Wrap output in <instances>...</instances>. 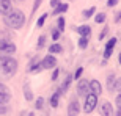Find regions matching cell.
<instances>
[{
    "label": "cell",
    "instance_id": "3",
    "mask_svg": "<svg viewBox=\"0 0 121 116\" xmlns=\"http://www.w3.org/2000/svg\"><path fill=\"white\" fill-rule=\"evenodd\" d=\"M98 97L99 96H96V94L90 93V94H86L85 100H83V107H82V110H83V113L85 115H90V113L94 112V108L98 107Z\"/></svg>",
    "mask_w": 121,
    "mask_h": 116
},
{
    "label": "cell",
    "instance_id": "34",
    "mask_svg": "<svg viewBox=\"0 0 121 116\" xmlns=\"http://www.w3.org/2000/svg\"><path fill=\"white\" fill-rule=\"evenodd\" d=\"M115 91L117 93H121V77L117 79V83H115Z\"/></svg>",
    "mask_w": 121,
    "mask_h": 116
},
{
    "label": "cell",
    "instance_id": "39",
    "mask_svg": "<svg viewBox=\"0 0 121 116\" xmlns=\"http://www.w3.org/2000/svg\"><path fill=\"white\" fill-rule=\"evenodd\" d=\"M115 116H121V108H118L117 113H115Z\"/></svg>",
    "mask_w": 121,
    "mask_h": 116
},
{
    "label": "cell",
    "instance_id": "12",
    "mask_svg": "<svg viewBox=\"0 0 121 116\" xmlns=\"http://www.w3.org/2000/svg\"><path fill=\"white\" fill-rule=\"evenodd\" d=\"M71 83H72V74H66V75L63 77V82H61V85H60V88H58V91H60V94H65L69 89V86H71Z\"/></svg>",
    "mask_w": 121,
    "mask_h": 116
},
{
    "label": "cell",
    "instance_id": "13",
    "mask_svg": "<svg viewBox=\"0 0 121 116\" xmlns=\"http://www.w3.org/2000/svg\"><path fill=\"white\" fill-rule=\"evenodd\" d=\"M117 79L118 75L115 74V72H108L107 74V89H108V93H115V83H117Z\"/></svg>",
    "mask_w": 121,
    "mask_h": 116
},
{
    "label": "cell",
    "instance_id": "10",
    "mask_svg": "<svg viewBox=\"0 0 121 116\" xmlns=\"http://www.w3.org/2000/svg\"><path fill=\"white\" fill-rule=\"evenodd\" d=\"M41 60H39V57L36 55V57H33L30 60V63H28V67H27V71L28 72H31V74H38V72H41L43 71V67H41Z\"/></svg>",
    "mask_w": 121,
    "mask_h": 116
},
{
    "label": "cell",
    "instance_id": "38",
    "mask_svg": "<svg viewBox=\"0 0 121 116\" xmlns=\"http://www.w3.org/2000/svg\"><path fill=\"white\" fill-rule=\"evenodd\" d=\"M113 21H115V24H121V9L118 11V14L115 16V19H113Z\"/></svg>",
    "mask_w": 121,
    "mask_h": 116
},
{
    "label": "cell",
    "instance_id": "17",
    "mask_svg": "<svg viewBox=\"0 0 121 116\" xmlns=\"http://www.w3.org/2000/svg\"><path fill=\"white\" fill-rule=\"evenodd\" d=\"M69 9V3H60L58 6H55L54 9H52V16H58V14H65Z\"/></svg>",
    "mask_w": 121,
    "mask_h": 116
},
{
    "label": "cell",
    "instance_id": "40",
    "mask_svg": "<svg viewBox=\"0 0 121 116\" xmlns=\"http://www.w3.org/2000/svg\"><path fill=\"white\" fill-rule=\"evenodd\" d=\"M11 2H19L21 3V2H25V0H11Z\"/></svg>",
    "mask_w": 121,
    "mask_h": 116
},
{
    "label": "cell",
    "instance_id": "26",
    "mask_svg": "<svg viewBox=\"0 0 121 116\" xmlns=\"http://www.w3.org/2000/svg\"><path fill=\"white\" fill-rule=\"evenodd\" d=\"M82 75H83V67L79 66L76 69V72L72 74V80H79V79H82Z\"/></svg>",
    "mask_w": 121,
    "mask_h": 116
},
{
    "label": "cell",
    "instance_id": "25",
    "mask_svg": "<svg viewBox=\"0 0 121 116\" xmlns=\"http://www.w3.org/2000/svg\"><path fill=\"white\" fill-rule=\"evenodd\" d=\"M77 44H79V47H80L82 50H83V49H86V47H88V44H90V38L80 36V38H79V42H77Z\"/></svg>",
    "mask_w": 121,
    "mask_h": 116
},
{
    "label": "cell",
    "instance_id": "33",
    "mask_svg": "<svg viewBox=\"0 0 121 116\" xmlns=\"http://www.w3.org/2000/svg\"><path fill=\"white\" fill-rule=\"evenodd\" d=\"M108 35V27H104L102 28V31L99 33V36H98V39L99 41H102V39H105V36Z\"/></svg>",
    "mask_w": 121,
    "mask_h": 116
},
{
    "label": "cell",
    "instance_id": "30",
    "mask_svg": "<svg viewBox=\"0 0 121 116\" xmlns=\"http://www.w3.org/2000/svg\"><path fill=\"white\" fill-rule=\"evenodd\" d=\"M44 102H46L44 97H38L35 100V108H36V110H41V108L44 107Z\"/></svg>",
    "mask_w": 121,
    "mask_h": 116
},
{
    "label": "cell",
    "instance_id": "15",
    "mask_svg": "<svg viewBox=\"0 0 121 116\" xmlns=\"http://www.w3.org/2000/svg\"><path fill=\"white\" fill-rule=\"evenodd\" d=\"M74 30L79 33L80 36H85V38H91V27L90 25H86V24H83V25H79V27H74Z\"/></svg>",
    "mask_w": 121,
    "mask_h": 116
},
{
    "label": "cell",
    "instance_id": "24",
    "mask_svg": "<svg viewBox=\"0 0 121 116\" xmlns=\"http://www.w3.org/2000/svg\"><path fill=\"white\" fill-rule=\"evenodd\" d=\"M107 21V14L105 13H96L94 14V22L96 24H104Z\"/></svg>",
    "mask_w": 121,
    "mask_h": 116
},
{
    "label": "cell",
    "instance_id": "19",
    "mask_svg": "<svg viewBox=\"0 0 121 116\" xmlns=\"http://www.w3.org/2000/svg\"><path fill=\"white\" fill-rule=\"evenodd\" d=\"M60 97H61V94H60V91L57 89L52 96H50V99H49V105L52 108H57L58 107V104H60Z\"/></svg>",
    "mask_w": 121,
    "mask_h": 116
},
{
    "label": "cell",
    "instance_id": "36",
    "mask_svg": "<svg viewBox=\"0 0 121 116\" xmlns=\"http://www.w3.org/2000/svg\"><path fill=\"white\" fill-rule=\"evenodd\" d=\"M60 3H61V0H50V2H49V5H50V8H52V9H54L55 6H58Z\"/></svg>",
    "mask_w": 121,
    "mask_h": 116
},
{
    "label": "cell",
    "instance_id": "7",
    "mask_svg": "<svg viewBox=\"0 0 121 116\" xmlns=\"http://www.w3.org/2000/svg\"><path fill=\"white\" fill-rule=\"evenodd\" d=\"M76 89H77V97H85L86 94H90V82L86 79H79Z\"/></svg>",
    "mask_w": 121,
    "mask_h": 116
},
{
    "label": "cell",
    "instance_id": "8",
    "mask_svg": "<svg viewBox=\"0 0 121 116\" xmlns=\"http://www.w3.org/2000/svg\"><path fill=\"white\" fill-rule=\"evenodd\" d=\"M11 102V91L3 82H0V105H8Z\"/></svg>",
    "mask_w": 121,
    "mask_h": 116
},
{
    "label": "cell",
    "instance_id": "5",
    "mask_svg": "<svg viewBox=\"0 0 121 116\" xmlns=\"http://www.w3.org/2000/svg\"><path fill=\"white\" fill-rule=\"evenodd\" d=\"M39 63H41V67H43V71L54 69V67H57V64H58L57 58H55V55H52V54H47L46 57H43Z\"/></svg>",
    "mask_w": 121,
    "mask_h": 116
},
{
    "label": "cell",
    "instance_id": "18",
    "mask_svg": "<svg viewBox=\"0 0 121 116\" xmlns=\"http://www.w3.org/2000/svg\"><path fill=\"white\" fill-rule=\"evenodd\" d=\"M22 93H24V97H25V100H27V102H31V100L35 99V96H33V91H31V86L28 85V83H25V85H24Z\"/></svg>",
    "mask_w": 121,
    "mask_h": 116
},
{
    "label": "cell",
    "instance_id": "21",
    "mask_svg": "<svg viewBox=\"0 0 121 116\" xmlns=\"http://www.w3.org/2000/svg\"><path fill=\"white\" fill-rule=\"evenodd\" d=\"M49 52H50L52 55H58V54H61V52H63V47L58 44V42H54V44H50Z\"/></svg>",
    "mask_w": 121,
    "mask_h": 116
},
{
    "label": "cell",
    "instance_id": "16",
    "mask_svg": "<svg viewBox=\"0 0 121 116\" xmlns=\"http://www.w3.org/2000/svg\"><path fill=\"white\" fill-rule=\"evenodd\" d=\"M11 8H13V2L11 0H0V14L2 16H5Z\"/></svg>",
    "mask_w": 121,
    "mask_h": 116
},
{
    "label": "cell",
    "instance_id": "37",
    "mask_svg": "<svg viewBox=\"0 0 121 116\" xmlns=\"http://www.w3.org/2000/svg\"><path fill=\"white\" fill-rule=\"evenodd\" d=\"M118 2H120V0H108L107 6H108V8H113V6H117V5H118Z\"/></svg>",
    "mask_w": 121,
    "mask_h": 116
},
{
    "label": "cell",
    "instance_id": "23",
    "mask_svg": "<svg viewBox=\"0 0 121 116\" xmlns=\"http://www.w3.org/2000/svg\"><path fill=\"white\" fill-rule=\"evenodd\" d=\"M47 17H49V14H47V13L41 14L39 17H38V21H36V27L43 28V27H44V24H46V21H47Z\"/></svg>",
    "mask_w": 121,
    "mask_h": 116
},
{
    "label": "cell",
    "instance_id": "28",
    "mask_svg": "<svg viewBox=\"0 0 121 116\" xmlns=\"http://www.w3.org/2000/svg\"><path fill=\"white\" fill-rule=\"evenodd\" d=\"M41 3H43V0H35L33 2V6H31V14H30V17H33V14L36 13V9L41 6Z\"/></svg>",
    "mask_w": 121,
    "mask_h": 116
},
{
    "label": "cell",
    "instance_id": "27",
    "mask_svg": "<svg viewBox=\"0 0 121 116\" xmlns=\"http://www.w3.org/2000/svg\"><path fill=\"white\" fill-rule=\"evenodd\" d=\"M65 25H66V21H65L63 16H60V17L57 19V28H58L60 31H63V30H65Z\"/></svg>",
    "mask_w": 121,
    "mask_h": 116
},
{
    "label": "cell",
    "instance_id": "31",
    "mask_svg": "<svg viewBox=\"0 0 121 116\" xmlns=\"http://www.w3.org/2000/svg\"><path fill=\"white\" fill-rule=\"evenodd\" d=\"M11 112V107H9V104L8 105H0V115H8V113Z\"/></svg>",
    "mask_w": 121,
    "mask_h": 116
},
{
    "label": "cell",
    "instance_id": "35",
    "mask_svg": "<svg viewBox=\"0 0 121 116\" xmlns=\"http://www.w3.org/2000/svg\"><path fill=\"white\" fill-rule=\"evenodd\" d=\"M115 105L117 108H121V93H118V96L115 97Z\"/></svg>",
    "mask_w": 121,
    "mask_h": 116
},
{
    "label": "cell",
    "instance_id": "9",
    "mask_svg": "<svg viewBox=\"0 0 121 116\" xmlns=\"http://www.w3.org/2000/svg\"><path fill=\"white\" fill-rule=\"evenodd\" d=\"M117 42H118V39L113 36V38H110V39L105 42V47H104V54H102V57H104V60L107 61L108 58L112 57V54H113V49H115V46H117Z\"/></svg>",
    "mask_w": 121,
    "mask_h": 116
},
{
    "label": "cell",
    "instance_id": "20",
    "mask_svg": "<svg viewBox=\"0 0 121 116\" xmlns=\"http://www.w3.org/2000/svg\"><path fill=\"white\" fill-rule=\"evenodd\" d=\"M94 14H96V6H90V8H86V9L82 11V17L83 19H90V17H93Z\"/></svg>",
    "mask_w": 121,
    "mask_h": 116
},
{
    "label": "cell",
    "instance_id": "6",
    "mask_svg": "<svg viewBox=\"0 0 121 116\" xmlns=\"http://www.w3.org/2000/svg\"><path fill=\"white\" fill-rule=\"evenodd\" d=\"M80 110H82V105L79 102L77 96H72L69 104H68V116H77L80 113Z\"/></svg>",
    "mask_w": 121,
    "mask_h": 116
},
{
    "label": "cell",
    "instance_id": "1",
    "mask_svg": "<svg viewBox=\"0 0 121 116\" xmlns=\"http://www.w3.org/2000/svg\"><path fill=\"white\" fill-rule=\"evenodd\" d=\"M19 63L11 55H0V79L9 80L17 74Z\"/></svg>",
    "mask_w": 121,
    "mask_h": 116
},
{
    "label": "cell",
    "instance_id": "4",
    "mask_svg": "<svg viewBox=\"0 0 121 116\" xmlns=\"http://www.w3.org/2000/svg\"><path fill=\"white\" fill-rule=\"evenodd\" d=\"M16 44L8 38H0V55H11L13 57L16 54Z\"/></svg>",
    "mask_w": 121,
    "mask_h": 116
},
{
    "label": "cell",
    "instance_id": "41",
    "mask_svg": "<svg viewBox=\"0 0 121 116\" xmlns=\"http://www.w3.org/2000/svg\"><path fill=\"white\" fill-rule=\"evenodd\" d=\"M118 61H120V64H121V54H120V57H118Z\"/></svg>",
    "mask_w": 121,
    "mask_h": 116
},
{
    "label": "cell",
    "instance_id": "42",
    "mask_svg": "<svg viewBox=\"0 0 121 116\" xmlns=\"http://www.w3.org/2000/svg\"><path fill=\"white\" fill-rule=\"evenodd\" d=\"M27 116H35V115H33V113H27Z\"/></svg>",
    "mask_w": 121,
    "mask_h": 116
},
{
    "label": "cell",
    "instance_id": "11",
    "mask_svg": "<svg viewBox=\"0 0 121 116\" xmlns=\"http://www.w3.org/2000/svg\"><path fill=\"white\" fill-rule=\"evenodd\" d=\"M99 115H101V116H113L112 104L107 102V100H104V102L101 104V107H99Z\"/></svg>",
    "mask_w": 121,
    "mask_h": 116
},
{
    "label": "cell",
    "instance_id": "22",
    "mask_svg": "<svg viewBox=\"0 0 121 116\" xmlns=\"http://www.w3.org/2000/svg\"><path fill=\"white\" fill-rule=\"evenodd\" d=\"M46 41H47V36L46 35H41L38 38V42H36V50H43L46 46Z\"/></svg>",
    "mask_w": 121,
    "mask_h": 116
},
{
    "label": "cell",
    "instance_id": "29",
    "mask_svg": "<svg viewBox=\"0 0 121 116\" xmlns=\"http://www.w3.org/2000/svg\"><path fill=\"white\" fill-rule=\"evenodd\" d=\"M60 35H61V31H60L57 27L50 31V36H52V39H54V41H58V39H60Z\"/></svg>",
    "mask_w": 121,
    "mask_h": 116
},
{
    "label": "cell",
    "instance_id": "14",
    "mask_svg": "<svg viewBox=\"0 0 121 116\" xmlns=\"http://www.w3.org/2000/svg\"><path fill=\"white\" fill-rule=\"evenodd\" d=\"M90 93L96 94V96H101L102 94V85H101L99 80H96V79L90 80Z\"/></svg>",
    "mask_w": 121,
    "mask_h": 116
},
{
    "label": "cell",
    "instance_id": "2",
    "mask_svg": "<svg viewBox=\"0 0 121 116\" xmlns=\"http://www.w3.org/2000/svg\"><path fill=\"white\" fill-rule=\"evenodd\" d=\"M25 14L22 9L19 8H11L8 13L3 16V24L11 30H21L25 25Z\"/></svg>",
    "mask_w": 121,
    "mask_h": 116
},
{
    "label": "cell",
    "instance_id": "32",
    "mask_svg": "<svg viewBox=\"0 0 121 116\" xmlns=\"http://www.w3.org/2000/svg\"><path fill=\"white\" fill-rule=\"evenodd\" d=\"M60 77V69L58 67H54V72H52V77H50V80L52 82H57Z\"/></svg>",
    "mask_w": 121,
    "mask_h": 116
}]
</instances>
